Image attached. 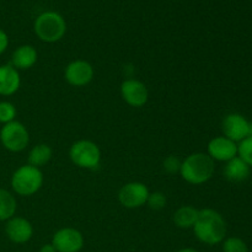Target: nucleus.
I'll return each mask as SVG.
<instances>
[{
  "label": "nucleus",
  "mask_w": 252,
  "mask_h": 252,
  "mask_svg": "<svg viewBox=\"0 0 252 252\" xmlns=\"http://www.w3.org/2000/svg\"><path fill=\"white\" fill-rule=\"evenodd\" d=\"M182 161L175 155H170L166 159L164 160V170L169 174H176V172H180V169H181Z\"/></svg>",
  "instance_id": "obj_24"
},
{
  "label": "nucleus",
  "mask_w": 252,
  "mask_h": 252,
  "mask_svg": "<svg viewBox=\"0 0 252 252\" xmlns=\"http://www.w3.org/2000/svg\"><path fill=\"white\" fill-rule=\"evenodd\" d=\"M64 78L71 86H75V88L86 86L93 81L94 68L89 62L76 59L66 65Z\"/></svg>",
  "instance_id": "obj_10"
},
{
  "label": "nucleus",
  "mask_w": 252,
  "mask_h": 252,
  "mask_svg": "<svg viewBox=\"0 0 252 252\" xmlns=\"http://www.w3.org/2000/svg\"><path fill=\"white\" fill-rule=\"evenodd\" d=\"M149 189L142 182H129L122 186L118 192V201L123 207L129 209L140 208L147 204Z\"/></svg>",
  "instance_id": "obj_7"
},
{
  "label": "nucleus",
  "mask_w": 252,
  "mask_h": 252,
  "mask_svg": "<svg viewBox=\"0 0 252 252\" xmlns=\"http://www.w3.org/2000/svg\"><path fill=\"white\" fill-rule=\"evenodd\" d=\"M238 157H240L252 169V135L239 143Z\"/></svg>",
  "instance_id": "obj_21"
},
{
  "label": "nucleus",
  "mask_w": 252,
  "mask_h": 252,
  "mask_svg": "<svg viewBox=\"0 0 252 252\" xmlns=\"http://www.w3.org/2000/svg\"><path fill=\"white\" fill-rule=\"evenodd\" d=\"M16 117V108L9 101H1L0 102V123L6 125V123L15 121Z\"/></svg>",
  "instance_id": "obj_22"
},
{
  "label": "nucleus",
  "mask_w": 252,
  "mask_h": 252,
  "mask_svg": "<svg viewBox=\"0 0 252 252\" xmlns=\"http://www.w3.org/2000/svg\"><path fill=\"white\" fill-rule=\"evenodd\" d=\"M39 252H57V250L51 243V244H46V245L42 246V248L39 249Z\"/></svg>",
  "instance_id": "obj_26"
},
{
  "label": "nucleus",
  "mask_w": 252,
  "mask_h": 252,
  "mask_svg": "<svg viewBox=\"0 0 252 252\" xmlns=\"http://www.w3.org/2000/svg\"><path fill=\"white\" fill-rule=\"evenodd\" d=\"M147 204L149 208L154 209V211H160V209H162L166 206V196L159 191L152 192V193H149V197H148Z\"/></svg>",
  "instance_id": "obj_23"
},
{
  "label": "nucleus",
  "mask_w": 252,
  "mask_h": 252,
  "mask_svg": "<svg viewBox=\"0 0 252 252\" xmlns=\"http://www.w3.org/2000/svg\"><path fill=\"white\" fill-rule=\"evenodd\" d=\"M52 245L57 252H79L84 246V236L75 228L59 229L54 233Z\"/></svg>",
  "instance_id": "obj_8"
},
{
  "label": "nucleus",
  "mask_w": 252,
  "mask_h": 252,
  "mask_svg": "<svg viewBox=\"0 0 252 252\" xmlns=\"http://www.w3.org/2000/svg\"><path fill=\"white\" fill-rule=\"evenodd\" d=\"M17 203L12 193L7 189H0V221H7L15 217Z\"/></svg>",
  "instance_id": "obj_19"
},
{
  "label": "nucleus",
  "mask_w": 252,
  "mask_h": 252,
  "mask_svg": "<svg viewBox=\"0 0 252 252\" xmlns=\"http://www.w3.org/2000/svg\"><path fill=\"white\" fill-rule=\"evenodd\" d=\"M38 54L36 48L30 44L17 47L11 57V65L17 70H27L36 64Z\"/></svg>",
  "instance_id": "obj_15"
},
{
  "label": "nucleus",
  "mask_w": 252,
  "mask_h": 252,
  "mask_svg": "<svg viewBox=\"0 0 252 252\" xmlns=\"http://www.w3.org/2000/svg\"><path fill=\"white\" fill-rule=\"evenodd\" d=\"M21 78L17 69L11 64L0 65V95L11 96L20 89Z\"/></svg>",
  "instance_id": "obj_14"
},
{
  "label": "nucleus",
  "mask_w": 252,
  "mask_h": 252,
  "mask_svg": "<svg viewBox=\"0 0 252 252\" xmlns=\"http://www.w3.org/2000/svg\"><path fill=\"white\" fill-rule=\"evenodd\" d=\"M214 160L206 153H193L182 161L180 175L191 185H203L213 177Z\"/></svg>",
  "instance_id": "obj_2"
},
{
  "label": "nucleus",
  "mask_w": 252,
  "mask_h": 252,
  "mask_svg": "<svg viewBox=\"0 0 252 252\" xmlns=\"http://www.w3.org/2000/svg\"><path fill=\"white\" fill-rule=\"evenodd\" d=\"M0 142L9 152L20 153L26 149L29 145V130L21 122L12 121L2 126L0 129Z\"/></svg>",
  "instance_id": "obj_6"
},
{
  "label": "nucleus",
  "mask_w": 252,
  "mask_h": 252,
  "mask_svg": "<svg viewBox=\"0 0 252 252\" xmlns=\"http://www.w3.org/2000/svg\"><path fill=\"white\" fill-rule=\"evenodd\" d=\"M251 174V167L241 159L240 157H235L229 160L224 166V176L231 182H243L249 179Z\"/></svg>",
  "instance_id": "obj_16"
},
{
  "label": "nucleus",
  "mask_w": 252,
  "mask_h": 252,
  "mask_svg": "<svg viewBox=\"0 0 252 252\" xmlns=\"http://www.w3.org/2000/svg\"><path fill=\"white\" fill-rule=\"evenodd\" d=\"M177 252H198V251L194 250V249L192 248H185V249H181V250H179Z\"/></svg>",
  "instance_id": "obj_27"
},
{
  "label": "nucleus",
  "mask_w": 252,
  "mask_h": 252,
  "mask_svg": "<svg viewBox=\"0 0 252 252\" xmlns=\"http://www.w3.org/2000/svg\"><path fill=\"white\" fill-rule=\"evenodd\" d=\"M193 233L201 243L218 245L226 236V223L219 212L212 208L199 209V216L193 225Z\"/></svg>",
  "instance_id": "obj_1"
},
{
  "label": "nucleus",
  "mask_w": 252,
  "mask_h": 252,
  "mask_svg": "<svg viewBox=\"0 0 252 252\" xmlns=\"http://www.w3.org/2000/svg\"><path fill=\"white\" fill-rule=\"evenodd\" d=\"M223 252H249V248L243 239L231 236L224 239Z\"/></svg>",
  "instance_id": "obj_20"
},
{
  "label": "nucleus",
  "mask_w": 252,
  "mask_h": 252,
  "mask_svg": "<svg viewBox=\"0 0 252 252\" xmlns=\"http://www.w3.org/2000/svg\"><path fill=\"white\" fill-rule=\"evenodd\" d=\"M7 46H9V37H7L6 32L0 30V54L6 51Z\"/></svg>",
  "instance_id": "obj_25"
},
{
  "label": "nucleus",
  "mask_w": 252,
  "mask_h": 252,
  "mask_svg": "<svg viewBox=\"0 0 252 252\" xmlns=\"http://www.w3.org/2000/svg\"><path fill=\"white\" fill-rule=\"evenodd\" d=\"M121 96L132 107H143L149 100V91L140 80L126 79L121 84Z\"/></svg>",
  "instance_id": "obj_11"
},
{
  "label": "nucleus",
  "mask_w": 252,
  "mask_h": 252,
  "mask_svg": "<svg viewBox=\"0 0 252 252\" xmlns=\"http://www.w3.org/2000/svg\"><path fill=\"white\" fill-rule=\"evenodd\" d=\"M53 157V150L48 144H37L30 150L29 153V165L34 167H42L48 164Z\"/></svg>",
  "instance_id": "obj_18"
},
{
  "label": "nucleus",
  "mask_w": 252,
  "mask_h": 252,
  "mask_svg": "<svg viewBox=\"0 0 252 252\" xmlns=\"http://www.w3.org/2000/svg\"><path fill=\"white\" fill-rule=\"evenodd\" d=\"M5 233L10 241L15 244H26L33 235V226L22 217H12L6 221Z\"/></svg>",
  "instance_id": "obj_13"
},
{
  "label": "nucleus",
  "mask_w": 252,
  "mask_h": 252,
  "mask_svg": "<svg viewBox=\"0 0 252 252\" xmlns=\"http://www.w3.org/2000/svg\"><path fill=\"white\" fill-rule=\"evenodd\" d=\"M250 135H252V122H250ZM250 135H249V137H250Z\"/></svg>",
  "instance_id": "obj_28"
},
{
  "label": "nucleus",
  "mask_w": 252,
  "mask_h": 252,
  "mask_svg": "<svg viewBox=\"0 0 252 252\" xmlns=\"http://www.w3.org/2000/svg\"><path fill=\"white\" fill-rule=\"evenodd\" d=\"M43 185V174L38 167L22 165L12 174L11 187L19 196L29 197L37 193Z\"/></svg>",
  "instance_id": "obj_4"
},
{
  "label": "nucleus",
  "mask_w": 252,
  "mask_h": 252,
  "mask_svg": "<svg viewBox=\"0 0 252 252\" xmlns=\"http://www.w3.org/2000/svg\"><path fill=\"white\" fill-rule=\"evenodd\" d=\"M207 154L214 161L228 162L229 160L238 157V143L233 142V140L224 137V135L216 137L208 143Z\"/></svg>",
  "instance_id": "obj_12"
},
{
  "label": "nucleus",
  "mask_w": 252,
  "mask_h": 252,
  "mask_svg": "<svg viewBox=\"0 0 252 252\" xmlns=\"http://www.w3.org/2000/svg\"><path fill=\"white\" fill-rule=\"evenodd\" d=\"M224 137L240 143L250 135V122L240 113H229L221 123Z\"/></svg>",
  "instance_id": "obj_9"
},
{
  "label": "nucleus",
  "mask_w": 252,
  "mask_h": 252,
  "mask_svg": "<svg viewBox=\"0 0 252 252\" xmlns=\"http://www.w3.org/2000/svg\"><path fill=\"white\" fill-rule=\"evenodd\" d=\"M69 158L71 162L80 169L94 170L101 162V150L96 143L81 139L71 144Z\"/></svg>",
  "instance_id": "obj_5"
},
{
  "label": "nucleus",
  "mask_w": 252,
  "mask_h": 252,
  "mask_svg": "<svg viewBox=\"0 0 252 252\" xmlns=\"http://www.w3.org/2000/svg\"><path fill=\"white\" fill-rule=\"evenodd\" d=\"M199 216V209L194 208L193 206H182L174 213L172 220L175 225L181 229L193 228Z\"/></svg>",
  "instance_id": "obj_17"
},
{
  "label": "nucleus",
  "mask_w": 252,
  "mask_h": 252,
  "mask_svg": "<svg viewBox=\"0 0 252 252\" xmlns=\"http://www.w3.org/2000/svg\"><path fill=\"white\" fill-rule=\"evenodd\" d=\"M33 30L42 42L54 43L61 41L65 34L66 22L58 12L46 11L34 20Z\"/></svg>",
  "instance_id": "obj_3"
}]
</instances>
